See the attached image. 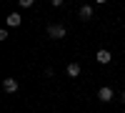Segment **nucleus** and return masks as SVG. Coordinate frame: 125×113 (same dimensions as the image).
Returning <instances> with one entry per match:
<instances>
[{
    "label": "nucleus",
    "instance_id": "obj_4",
    "mask_svg": "<svg viewBox=\"0 0 125 113\" xmlns=\"http://www.w3.org/2000/svg\"><path fill=\"white\" fill-rule=\"evenodd\" d=\"M95 60H98L100 65H108L110 60H113V55H110V50H105V48H103V50H98V53H95Z\"/></svg>",
    "mask_w": 125,
    "mask_h": 113
},
{
    "label": "nucleus",
    "instance_id": "obj_5",
    "mask_svg": "<svg viewBox=\"0 0 125 113\" xmlns=\"http://www.w3.org/2000/svg\"><path fill=\"white\" fill-rule=\"evenodd\" d=\"M5 23H8V28H18L20 23H23V15H20V13H10Z\"/></svg>",
    "mask_w": 125,
    "mask_h": 113
},
{
    "label": "nucleus",
    "instance_id": "obj_8",
    "mask_svg": "<svg viewBox=\"0 0 125 113\" xmlns=\"http://www.w3.org/2000/svg\"><path fill=\"white\" fill-rule=\"evenodd\" d=\"M18 5H20V8H33L35 0H18Z\"/></svg>",
    "mask_w": 125,
    "mask_h": 113
},
{
    "label": "nucleus",
    "instance_id": "obj_9",
    "mask_svg": "<svg viewBox=\"0 0 125 113\" xmlns=\"http://www.w3.org/2000/svg\"><path fill=\"white\" fill-rule=\"evenodd\" d=\"M62 3H65V0H50V5H53V8H60Z\"/></svg>",
    "mask_w": 125,
    "mask_h": 113
},
{
    "label": "nucleus",
    "instance_id": "obj_7",
    "mask_svg": "<svg viewBox=\"0 0 125 113\" xmlns=\"http://www.w3.org/2000/svg\"><path fill=\"white\" fill-rule=\"evenodd\" d=\"M65 73H68L70 78H78V75H80V65H78V63H68V68H65Z\"/></svg>",
    "mask_w": 125,
    "mask_h": 113
},
{
    "label": "nucleus",
    "instance_id": "obj_2",
    "mask_svg": "<svg viewBox=\"0 0 125 113\" xmlns=\"http://www.w3.org/2000/svg\"><path fill=\"white\" fill-rule=\"evenodd\" d=\"M98 100H100V103H110V100H113V88L110 86H103L98 90Z\"/></svg>",
    "mask_w": 125,
    "mask_h": 113
},
{
    "label": "nucleus",
    "instance_id": "obj_6",
    "mask_svg": "<svg viewBox=\"0 0 125 113\" xmlns=\"http://www.w3.org/2000/svg\"><path fill=\"white\" fill-rule=\"evenodd\" d=\"M78 18H80V20H90V18H93V8H90V5H83V8L78 10Z\"/></svg>",
    "mask_w": 125,
    "mask_h": 113
},
{
    "label": "nucleus",
    "instance_id": "obj_3",
    "mask_svg": "<svg viewBox=\"0 0 125 113\" xmlns=\"http://www.w3.org/2000/svg\"><path fill=\"white\" fill-rule=\"evenodd\" d=\"M18 88H20V83L15 78H5L3 80V90H5V93H18Z\"/></svg>",
    "mask_w": 125,
    "mask_h": 113
},
{
    "label": "nucleus",
    "instance_id": "obj_1",
    "mask_svg": "<svg viewBox=\"0 0 125 113\" xmlns=\"http://www.w3.org/2000/svg\"><path fill=\"white\" fill-rule=\"evenodd\" d=\"M65 35H68L65 25H60V23H55V25H48V38H53V40H62Z\"/></svg>",
    "mask_w": 125,
    "mask_h": 113
},
{
    "label": "nucleus",
    "instance_id": "obj_11",
    "mask_svg": "<svg viewBox=\"0 0 125 113\" xmlns=\"http://www.w3.org/2000/svg\"><path fill=\"white\" fill-rule=\"evenodd\" d=\"M120 100H123V103H125V93H123V96H120Z\"/></svg>",
    "mask_w": 125,
    "mask_h": 113
},
{
    "label": "nucleus",
    "instance_id": "obj_10",
    "mask_svg": "<svg viewBox=\"0 0 125 113\" xmlns=\"http://www.w3.org/2000/svg\"><path fill=\"white\" fill-rule=\"evenodd\" d=\"M95 3H98V5H103V3H108V0H95Z\"/></svg>",
    "mask_w": 125,
    "mask_h": 113
}]
</instances>
